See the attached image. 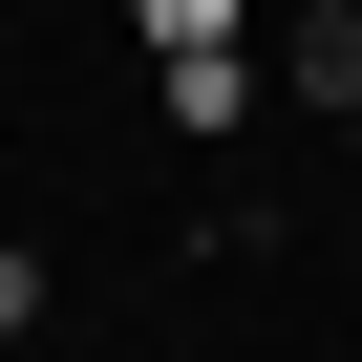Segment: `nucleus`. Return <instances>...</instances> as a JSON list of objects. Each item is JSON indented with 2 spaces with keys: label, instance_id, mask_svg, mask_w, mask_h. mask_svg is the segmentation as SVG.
<instances>
[{
  "label": "nucleus",
  "instance_id": "nucleus-2",
  "mask_svg": "<svg viewBox=\"0 0 362 362\" xmlns=\"http://www.w3.org/2000/svg\"><path fill=\"white\" fill-rule=\"evenodd\" d=\"M128 22H149V64H192V43H235V22H256V0H128Z\"/></svg>",
  "mask_w": 362,
  "mask_h": 362
},
{
  "label": "nucleus",
  "instance_id": "nucleus-3",
  "mask_svg": "<svg viewBox=\"0 0 362 362\" xmlns=\"http://www.w3.org/2000/svg\"><path fill=\"white\" fill-rule=\"evenodd\" d=\"M22 320H43V256H22V235H0V341H22Z\"/></svg>",
  "mask_w": 362,
  "mask_h": 362
},
{
  "label": "nucleus",
  "instance_id": "nucleus-1",
  "mask_svg": "<svg viewBox=\"0 0 362 362\" xmlns=\"http://www.w3.org/2000/svg\"><path fill=\"white\" fill-rule=\"evenodd\" d=\"M298 107H341V128H362V0H341V22H298Z\"/></svg>",
  "mask_w": 362,
  "mask_h": 362
}]
</instances>
